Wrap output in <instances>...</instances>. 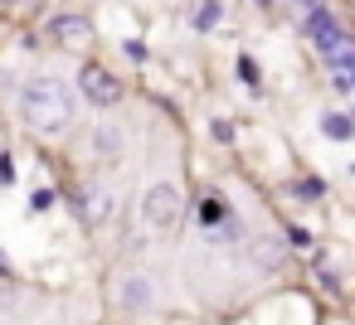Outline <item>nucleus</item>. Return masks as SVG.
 Wrapping results in <instances>:
<instances>
[{"label":"nucleus","instance_id":"nucleus-1","mask_svg":"<svg viewBox=\"0 0 355 325\" xmlns=\"http://www.w3.org/2000/svg\"><path fill=\"white\" fill-rule=\"evenodd\" d=\"M20 117H25V127L40 131V136L69 131V122H73V93H69V83H64V78H35V83L20 93Z\"/></svg>","mask_w":355,"mask_h":325},{"label":"nucleus","instance_id":"nucleus-2","mask_svg":"<svg viewBox=\"0 0 355 325\" xmlns=\"http://www.w3.org/2000/svg\"><path fill=\"white\" fill-rule=\"evenodd\" d=\"M180 189L171 185V180H156L146 194H141V223L151 228V233H171L175 223H180Z\"/></svg>","mask_w":355,"mask_h":325},{"label":"nucleus","instance_id":"nucleus-3","mask_svg":"<svg viewBox=\"0 0 355 325\" xmlns=\"http://www.w3.org/2000/svg\"><path fill=\"white\" fill-rule=\"evenodd\" d=\"M78 93H83L93 107H117V102H122V83H117L103 64H83V68H78Z\"/></svg>","mask_w":355,"mask_h":325},{"label":"nucleus","instance_id":"nucleus-4","mask_svg":"<svg viewBox=\"0 0 355 325\" xmlns=\"http://www.w3.org/2000/svg\"><path fill=\"white\" fill-rule=\"evenodd\" d=\"M107 214H112V189H107V185H88V189L78 194V219H83L88 228H98V223H107Z\"/></svg>","mask_w":355,"mask_h":325},{"label":"nucleus","instance_id":"nucleus-5","mask_svg":"<svg viewBox=\"0 0 355 325\" xmlns=\"http://www.w3.org/2000/svg\"><path fill=\"white\" fill-rule=\"evenodd\" d=\"M49 35H54V44H64V49H83V44L93 39V25H88L83 15H54Z\"/></svg>","mask_w":355,"mask_h":325},{"label":"nucleus","instance_id":"nucleus-6","mask_svg":"<svg viewBox=\"0 0 355 325\" xmlns=\"http://www.w3.org/2000/svg\"><path fill=\"white\" fill-rule=\"evenodd\" d=\"M321 131H326V141H350L355 136V127H350L345 112H321Z\"/></svg>","mask_w":355,"mask_h":325},{"label":"nucleus","instance_id":"nucleus-7","mask_svg":"<svg viewBox=\"0 0 355 325\" xmlns=\"http://www.w3.org/2000/svg\"><path fill=\"white\" fill-rule=\"evenodd\" d=\"M117 296H122V306H137V310H141V306L151 301V281H146V277H127Z\"/></svg>","mask_w":355,"mask_h":325},{"label":"nucleus","instance_id":"nucleus-8","mask_svg":"<svg viewBox=\"0 0 355 325\" xmlns=\"http://www.w3.org/2000/svg\"><path fill=\"white\" fill-rule=\"evenodd\" d=\"M93 146H98V156H103V160H117V156H122V131H117V127H98Z\"/></svg>","mask_w":355,"mask_h":325},{"label":"nucleus","instance_id":"nucleus-9","mask_svg":"<svg viewBox=\"0 0 355 325\" xmlns=\"http://www.w3.org/2000/svg\"><path fill=\"white\" fill-rule=\"evenodd\" d=\"M219 15H224V6H219V0H200V6H195V30H214L219 25Z\"/></svg>","mask_w":355,"mask_h":325},{"label":"nucleus","instance_id":"nucleus-10","mask_svg":"<svg viewBox=\"0 0 355 325\" xmlns=\"http://www.w3.org/2000/svg\"><path fill=\"white\" fill-rule=\"evenodd\" d=\"M195 219H200L205 228H214V223H224V219H229V209H224L219 199H200V209H195Z\"/></svg>","mask_w":355,"mask_h":325},{"label":"nucleus","instance_id":"nucleus-11","mask_svg":"<svg viewBox=\"0 0 355 325\" xmlns=\"http://www.w3.org/2000/svg\"><path fill=\"white\" fill-rule=\"evenodd\" d=\"M258 257H263V267L282 262V243H277V238H263V243H258Z\"/></svg>","mask_w":355,"mask_h":325},{"label":"nucleus","instance_id":"nucleus-12","mask_svg":"<svg viewBox=\"0 0 355 325\" xmlns=\"http://www.w3.org/2000/svg\"><path fill=\"white\" fill-rule=\"evenodd\" d=\"M30 209H35V214H49V209H54V189H35Z\"/></svg>","mask_w":355,"mask_h":325},{"label":"nucleus","instance_id":"nucleus-13","mask_svg":"<svg viewBox=\"0 0 355 325\" xmlns=\"http://www.w3.org/2000/svg\"><path fill=\"white\" fill-rule=\"evenodd\" d=\"M127 59H137V64H146L151 54H146V44H141V39H127Z\"/></svg>","mask_w":355,"mask_h":325},{"label":"nucleus","instance_id":"nucleus-14","mask_svg":"<svg viewBox=\"0 0 355 325\" xmlns=\"http://www.w3.org/2000/svg\"><path fill=\"white\" fill-rule=\"evenodd\" d=\"M297 189H302V194H306V199H321V194H326V185H321V180H302V185H297Z\"/></svg>","mask_w":355,"mask_h":325},{"label":"nucleus","instance_id":"nucleus-15","mask_svg":"<svg viewBox=\"0 0 355 325\" xmlns=\"http://www.w3.org/2000/svg\"><path fill=\"white\" fill-rule=\"evenodd\" d=\"M0 185H15V160L0 156Z\"/></svg>","mask_w":355,"mask_h":325},{"label":"nucleus","instance_id":"nucleus-16","mask_svg":"<svg viewBox=\"0 0 355 325\" xmlns=\"http://www.w3.org/2000/svg\"><path fill=\"white\" fill-rule=\"evenodd\" d=\"M350 88H355V73H336V93H340V98H345V93H350Z\"/></svg>","mask_w":355,"mask_h":325},{"label":"nucleus","instance_id":"nucleus-17","mask_svg":"<svg viewBox=\"0 0 355 325\" xmlns=\"http://www.w3.org/2000/svg\"><path fill=\"white\" fill-rule=\"evenodd\" d=\"M302 6H311V10H316V0H302Z\"/></svg>","mask_w":355,"mask_h":325},{"label":"nucleus","instance_id":"nucleus-18","mask_svg":"<svg viewBox=\"0 0 355 325\" xmlns=\"http://www.w3.org/2000/svg\"><path fill=\"white\" fill-rule=\"evenodd\" d=\"M0 6H15V0H0Z\"/></svg>","mask_w":355,"mask_h":325}]
</instances>
